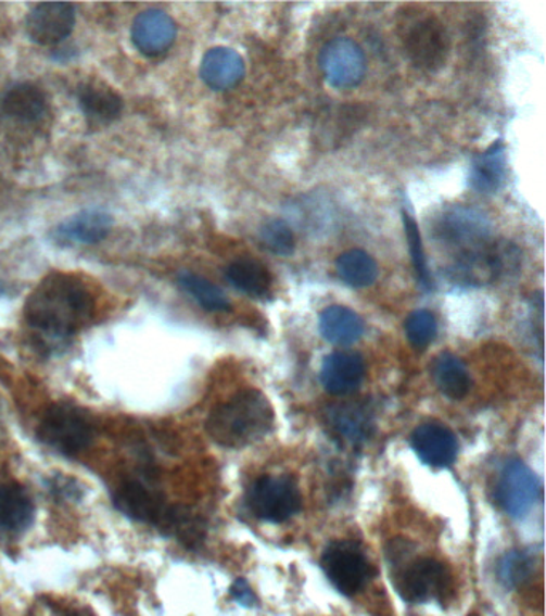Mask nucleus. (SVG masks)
<instances>
[{
    "mask_svg": "<svg viewBox=\"0 0 546 616\" xmlns=\"http://www.w3.org/2000/svg\"><path fill=\"white\" fill-rule=\"evenodd\" d=\"M323 574L343 595H356L372 578L373 568L359 544L353 541H333L323 551Z\"/></svg>",
    "mask_w": 546,
    "mask_h": 616,
    "instance_id": "8",
    "label": "nucleus"
},
{
    "mask_svg": "<svg viewBox=\"0 0 546 616\" xmlns=\"http://www.w3.org/2000/svg\"><path fill=\"white\" fill-rule=\"evenodd\" d=\"M113 501L120 514L153 527H161L168 511V504H165L160 491L147 480L135 477L117 483L113 491Z\"/></svg>",
    "mask_w": 546,
    "mask_h": 616,
    "instance_id": "11",
    "label": "nucleus"
},
{
    "mask_svg": "<svg viewBox=\"0 0 546 616\" xmlns=\"http://www.w3.org/2000/svg\"><path fill=\"white\" fill-rule=\"evenodd\" d=\"M412 448L427 466L443 469L455 463L458 456V440L449 427L440 423L418 426L412 433Z\"/></svg>",
    "mask_w": 546,
    "mask_h": 616,
    "instance_id": "17",
    "label": "nucleus"
},
{
    "mask_svg": "<svg viewBox=\"0 0 546 616\" xmlns=\"http://www.w3.org/2000/svg\"><path fill=\"white\" fill-rule=\"evenodd\" d=\"M201 79L217 92L232 89L245 74L242 56L229 47H214L202 56Z\"/></svg>",
    "mask_w": 546,
    "mask_h": 616,
    "instance_id": "18",
    "label": "nucleus"
},
{
    "mask_svg": "<svg viewBox=\"0 0 546 616\" xmlns=\"http://www.w3.org/2000/svg\"><path fill=\"white\" fill-rule=\"evenodd\" d=\"M245 501L249 511L259 520L282 524L299 513L302 493L292 477L265 476L251 485Z\"/></svg>",
    "mask_w": 546,
    "mask_h": 616,
    "instance_id": "7",
    "label": "nucleus"
},
{
    "mask_svg": "<svg viewBox=\"0 0 546 616\" xmlns=\"http://www.w3.org/2000/svg\"><path fill=\"white\" fill-rule=\"evenodd\" d=\"M335 271L345 285L360 289L372 286L379 278V265L363 249H350L337 259Z\"/></svg>",
    "mask_w": 546,
    "mask_h": 616,
    "instance_id": "26",
    "label": "nucleus"
},
{
    "mask_svg": "<svg viewBox=\"0 0 546 616\" xmlns=\"http://www.w3.org/2000/svg\"><path fill=\"white\" fill-rule=\"evenodd\" d=\"M63 616H82V615H79V614H67V615H63Z\"/></svg>",
    "mask_w": 546,
    "mask_h": 616,
    "instance_id": "35",
    "label": "nucleus"
},
{
    "mask_svg": "<svg viewBox=\"0 0 546 616\" xmlns=\"http://www.w3.org/2000/svg\"><path fill=\"white\" fill-rule=\"evenodd\" d=\"M50 491L62 501H77L80 500V487L76 480L69 477H55L50 481Z\"/></svg>",
    "mask_w": 546,
    "mask_h": 616,
    "instance_id": "33",
    "label": "nucleus"
},
{
    "mask_svg": "<svg viewBox=\"0 0 546 616\" xmlns=\"http://www.w3.org/2000/svg\"><path fill=\"white\" fill-rule=\"evenodd\" d=\"M366 377L363 355L352 350H339L323 359L321 382L327 392L337 397L356 392Z\"/></svg>",
    "mask_w": 546,
    "mask_h": 616,
    "instance_id": "16",
    "label": "nucleus"
},
{
    "mask_svg": "<svg viewBox=\"0 0 546 616\" xmlns=\"http://www.w3.org/2000/svg\"><path fill=\"white\" fill-rule=\"evenodd\" d=\"M47 110H49V104H47L46 93L34 84H15L3 93V114L20 123H37L46 116Z\"/></svg>",
    "mask_w": 546,
    "mask_h": 616,
    "instance_id": "22",
    "label": "nucleus"
},
{
    "mask_svg": "<svg viewBox=\"0 0 546 616\" xmlns=\"http://www.w3.org/2000/svg\"><path fill=\"white\" fill-rule=\"evenodd\" d=\"M0 294H2V285H0Z\"/></svg>",
    "mask_w": 546,
    "mask_h": 616,
    "instance_id": "36",
    "label": "nucleus"
},
{
    "mask_svg": "<svg viewBox=\"0 0 546 616\" xmlns=\"http://www.w3.org/2000/svg\"><path fill=\"white\" fill-rule=\"evenodd\" d=\"M131 42L147 56H160L174 46L177 25L168 13L150 9L141 12L131 23Z\"/></svg>",
    "mask_w": 546,
    "mask_h": 616,
    "instance_id": "15",
    "label": "nucleus"
},
{
    "mask_svg": "<svg viewBox=\"0 0 546 616\" xmlns=\"http://www.w3.org/2000/svg\"><path fill=\"white\" fill-rule=\"evenodd\" d=\"M407 339L416 349L424 350L437 336L436 316L430 310H416L404 323Z\"/></svg>",
    "mask_w": 546,
    "mask_h": 616,
    "instance_id": "32",
    "label": "nucleus"
},
{
    "mask_svg": "<svg viewBox=\"0 0 546 616\" xmlns=\"http://www.w3.org/2000/svg\"><path fill=\"white\" fill-rule=\"evenodd\" d=\"M326 424L333 439L342 445L357 448L369 442L376 430L372 406L360 400L333 403L326 411Z\"/></svg>",
    "mask_w": 546,
    "mask_h": 616,
    "instance_id": "12",
    "label": "nucleus"
},
{
    "mask_svg": "<svg viewBox=\"0 0 546 616\" xmlns=\"http://www.w3.org/2000/svg\"><path fill=\"white\" fill-rule=\"evenodd\" d=\"M534 557L524 551H510L497 565L498 581L507 589H518L531 581L534 575Z\"/></svg>",
    "mask_w": 546,
    "mask_h": 616,
    "instance_id": "29",
    "label": "nucleus"
},
{
    "mask_svg": "<svg viewBox=\"0 0 546 616\" xmlns=\"http://www.w3.org/2000/svg\"><path fill=\"white\" fill-rule=\"evenodd\" d=\"M80 110L93 124H110L120 116L124 100L116 89L100 79H90L77 92Z\"/></svg>",
    "mask_w": 546,
    "mask_h": 616,
    "instance_id": "19",
    "label": "nucleus"
},
{
    "mask_svg": "<svg viewBox=\"0 0 546 616\" xmlns=\"http://www.w3.org/2000/svg\"><path fill=\"white\" fill-rule=\"evenodd\" d=\"M33 520L34 503L28 491L15 481L0 483V533H22Z\"/></svg>",
    "mask_w": 546,
    "mask_h": 616,
    "instance_id": "21",
    "label": "nucleus"
},
{
    "mask_svg": "<svg viewBox=\"0 0 546 616\" xmlns=\"http://www.w3.org/2000/svg\"><path fill=\"white\" fill-rule=\"evenodd\" d=\"M160 528L187 548L199 546L205 537V524L201 515L183 506H168Z\"/></svg>",
    "mask_w": 546,
    "mask_h": 616,
    "instance_id": "27",
    "label": "nucleus"
},
{
    "mask_svg": "<svg viewBox=\"0 0 546 616\" xmlns=\"http://www.w3.org/2000/svg\"><path fill=\"white\" fill-rule=\"evenodd\" d=\"M508 160L504 141L492 143L471 164L470 187L480 194H495L507 180Z\"/></svg>",
    "mask_w": 546,
    "mask_h": 616,
    "instance_id": "20",
    "label": "nucleus"
},
{
    "mask_svg": "<svg viewBox=\"0 0 546 616\" xmlns=\"http://www.w3.org/2000/svg\"><path fill=\"white\" fill-rule=\"evenodd\" d=\"M275 426L271 403L258 390L236 393L228 402L212 411L207 432L215 443L225 448H245L259 442Z\"/></svg>",
    "mask_w": 546,
    "mask_h": 616,
    "instance_id": "3",
    "label": "nucleus"
},
{
    "mask_svg": "<svg viewBox=\"0 0 546 616\" xmlns=\"http://www.w3.org/2000/svg\"><path fill=\"white\" fill-rule=\"evenodd\" d=\"M399 567L394 584L404 601L410 604H424V602L437 601L441 604L447 601L452 594V578L447 568L441 562L430 557L406 561V565H394Z\"/></svg>",
    "mask_w": 546,
    "mask_h": 616,
    "instance_id": "6",
    "label": "nucleus"
},
{
    "mask_svg": "<svg viewBox=\"0 0 546 616\" xmlns=\"http://www.w3.org/2000/svg\"><path fill=\"white\" fill-rule=\"evenodd\" d=\"M225 276L232 288L251 298L263 299L271 292L272 276L257 259H236L226 268Z\"/></svg>",
    "mask_w": 546,
    "mask_h": 616,
    "instance_id": "24",
    "label": "nucleus"
},
{
    "mask_svg": "<svg viewBox=\"0 0 546 616\" xmlns=\"http://www.w3.org/2000/svg\"><path fill=\"white\" fill-rule=\"evenodd\" d=\"M434 241L450 257L447 275L460 285H484L504 274L515 257L492 237V225L477 209L452 205L433 222Z\"/></svg>",
    "mask_w": 546,
    "mask_h": 616,
    "instance_id": "1",
    "label": "nucleus"
},
{
    "mask_svg": "<svg viewBox=\"0 0 546 616\" xmlns=\"http://www.w3.org/2000/svg\"><path fill=\"white\" fill-rule=\"evenodd\" d=\"M114 218L104 209H84L52 230L59 246H90L103 241L113 230Z\"/></svg>",
    "mask_w": 546,
    "mask_h": 616,
    "instance_id": "14",
    "label": "nucleus"
},
{
    "mask_svg": "<svg viewBox=\"0 0 546 616\" xmlns=\"http://www.w3.org/2000/svg\"><path fill=\"white\" fill-rule=\"evenodd\" d=\"M401 40L409 62L424 73H437L449 60V33L436 16H410L401 25Z\"/></svg>",
    "mask_w": 546,
    "mask_h": 616,
    "instance_id": "4",
    "label": "nucleus"
},
{
    "mask_svg": "<svg viewBox=\"0 0 546 616\" xmlns=\"http://www.w3.org/2000/svg\"><path fill=\"white\" fill-rule=\"evenodd\" d=\"M178 285L207 312H225L231 307L225 292L204 276L185 271L178 275Z\"/></svg>",
    "mask_w": 546,
    "mask_h": 616,
    "instance_id": "28",
    "label": "nucleus"
},
{
    "mask_svg": "<svg viewBox=\"0 0 546 616\" xmlns=\"http://www.w3.org/2000/svg\"><path fill=\"white\" fill-rule=\"evenodd\" d=\"M433 379L443 395L450 400H460L470 392L471 376L467 366L464 365L454 353L443 352L436 356L433 363Z\"/></svg>",
    "mask_w": 546,
    "mask_h": 616,
    "instance_id": "25",
    "label": "nucleus"
},
{
    "mask_svg": "<svg viewBox=\"0 0 546 616\" xmlns=\"http://www.w3.org/2000/svg\"><path fill=\"white\" fill-rule=\"evenodd\" d=\"M258 240L263 248L268 249L271 254L289 257L295 251V237L292 228L281 218L266 221L259 227Z\"/></svg>",
    "mask_w": 546,
    "mask_h": 616,
    "instance_id": "30",
    "label": "nucleus"
},
{
    "mask_svg": "<svg viewBox=\"0 0 546 616\" xmlns=\"http://www.w3.org/2000/svg\"><path fill=\"white\" fill-rule=\"evenodd\" d=\"M404 230H406L407 241H409L410 257H412L414 271H416L418 282L424 289L431 291L433 289V279H431L430 268H428L427 255H424L423 244H421V235L418 230L417 222L414 221L409 212H403Z\"/></svg>",
    "mask_w": 546,
    "mask_h": 616,
    "instance_id": "31",
    "label": "nucleus"
},
{
    "mask_svg": "<svg viewBox=\"0 0 546 616\" xmlns=\"http://www.w3.org/2000/svg\"><path fill=\"white\" fill-rule=\"evenodd\" d=\"M319 65L333 89H354L366 76L364 50L350 37H337L327 42L319 55Z\"/></svg>",
    "mask_w": 546,
    "mask_h": 616,
    "instance_id": "10",
    "label": "nucleus"
},
{
    "mask_svg": "<svg viewBox=\"0 0 546 616\" xmlns=\"http://www.w3.org/2000/svg\"><path fill=\"white\" fill-rule=\"evenodd\" d=\"M92 419L71 403H56L43 413L37 437L43 445L65 456H76L92 445Z\"/></svg>",
    "mask_w": 546,
    "mask_h": 616,
    "instance_id": "5",
    "label": "nucleus"
},
{
    "mask_svg": "<svg viewBox=\"0 0 546 616\" xmlns=\"http://www.w3.org/2000/svg\"><path fill=\"white\" fill-rule=\"evenodd\" d=\"M231 598L242 607H255L258 604L257 595L244 578H238L231 586Z\"/></svg>",
    "mask_w": 546,
    "mask_h": 616,
    "instance_id": "34",
    "label": "nucleus"
},
{
    "mask_svg": "<svg viewBox=\"0 0 546 616\" xmlns=\"http://www.w3.org/2000/svg\"><path fill=\"white\" fill-rule=\"evenodd\" d=\"M76 10L66 2L37 3L26 16V33L39 46H55L71 36Z\"/></svg>",
    "mask_w": 546,
    "mask_h": 616,
    "instance_id": "13",
    "label": "nucleus"
},
{
    "mask_svg": "<svg viewBox=\"0 0 546 616\" xmlns=\"http://www.w3.org/2000/svg\"><path fill=\"white\" fill-rule=\"evenodd\" d=\"M541 494V480L528 464L519 460L507 463L495 488L498 506L505 513L513 518L525 517L534 510Z\"/></svg>",
    "mask_w": 546,
    "mask_h": 616,
    "instance_id": "9",
    "label": "nucleus"
},
{
    "mask_svg": "<svg viewBox=\"0 0 546 616\" xmlns=\"http://www.w3.org/2000/svg\"><path fill=\"white\" fill-rule=\"evenodd\" d=\"M319 332L333 345H353L363 338L364 319L352 309L332 305L319 316Z\"/></svg>",
    "mask_w": 546,
    "mask_h": 616,
    "instance_id": "23",
    "label": "nucleus"
},
{
    "mask_svg": "<svg viewBox=\"0 0 546 616\" xmlns=\"http://www.w3.org/2000/svg\"><path fill=\"white\" fill-rule=\"evenodd\" d=\"M92 292L77 276L52 274L37 285L25 304V323L50 352L65 347L92 319Z\"/></svg>",
    "mask_w": 546,
    "mask_h": 616,
    "instance_id": "2",
    "label": "nucleus"
}]
</instances>
